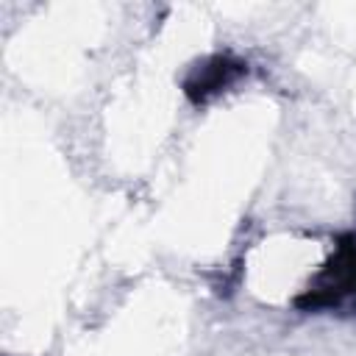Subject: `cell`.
Returning <instances> with one entry per match:
<instances>
[{
  "instance_id": "6da1fadb",
  "label": "cell",
  "mask_w": 356,
  "mask_h": 356,
  "mask_svg": "<svg viewBox=\"0 0 356 356\" xmlns=\"http://www.w3.org/2000/svg\"><path fill=\"white\" fill-rule=\"evenodd\" d=\"M242 70L245 67L239 61H234L228 56H214L200 70L192 72V78L186 81V92H189L192 100H209L211 95H217L220 89H225L231 81H236Z\"/></svg>"
}]
</instances>
